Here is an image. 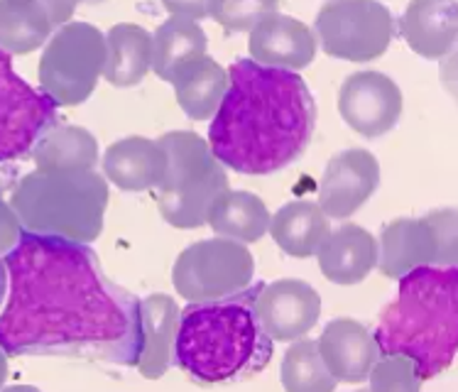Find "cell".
I'll use <instances>...</instances> for the list:
<instances>
[{"mask_svg": "<svg viewBox=\"0 0 458 392\" xmlns=\"http://www.w3.org/2000/svg\"><path fill=\"white\" fill-rule=\"evenodd\" d=\"M152 72V35L140 25L121 22L106 35L103 79L118 89L138 86Z\"/></svg>", "mask_w": 458, "mask_h": 392, "instance_id": "obj_22", "label": "cell"}, {"mask_svg": "<svg viewBox=\"0 0 458 392\" xmlns=\"http://www.w3.org/2000/svg\"><path fill=\"white\" fill-rule=\"evenodd\" d=\"M174 86L179 108L191 121H208L214 118L218 106L224 101L228 89L225 69L211 56H199L194 62L184 64L169 79Z\"/></svg>", "mask_w": 458, "mask_h": 392, "instance_id": "obj_23", "label": "cell"}, {"mask_svg": "<svg viewBox=\"0 0 458 392\" xmlns=\"http://www.w3.org/2000/svg\"><path fill=\"white\" fill-rule=\"evenodd\" d=\"M400 35L414 55L444 59L458 38L456 0H414L404 8Z\"/></svg>", "mask_w": 458, "mask_h": 392, "instance_id": "obj_19", "label": "cell"}, {"mask_svg": "<svg viewBox=\"0 0 458 392\" xmlns=\"http://www.w3.org/2000/svg\"><path fill=\"white\" fill-rule=\"evenodd\" d=\"M317 38L301 20L272 13L262 18L248 39V52L255 64L267 69H282V72H300L307 69L317 56Z\"/></svg>", "mask_w": 458, "mask_h": 392, "instance_id": "obj_15", "label": "cell"}, {"mask_svg": "<svg viewBox=\"0 0 458 392\" xmlns=\"http://www.w3.org/2000/svg\"><path fill=\"white\" fill-rule=\"evenodd\" d=\"M5 272L10 294L0 314L3 354L138 365L140 299L106 277L89 245L22 231Z\"/></svg>", "mask_w": 458, "mask_h": 392, "instance_id": "obj_1", "label": "cell"}, {"mask_svg": "<svg viewBox=\"0 0 458 392\" xmlns=\"http://www.w3.org/2000/svg\"><path fill=\"white\" fill-rule=\"evenodd\" d=\"M356 392H368V390H356Z\"/></svg>", "mask_w": 458, "mask_h": 392, "instance_id": "obj_36", "label": "cell"}, {"mask_svg": "<svg viewBox=\"0 0 458 392\" xmlns=\"http://www.w3.org/2000/svg\"><path fill=\"white\" fill-rule=\"evenodd\" d=\"M255 314L272 341H300L317 327L321 317V297L304 280L258 285Z\"/></svg>", "mask_w": 458, "mask_h": 392, "instance_id": "obj_13", "label": "cell"}, {"mask_svg": "<svg viewBox=\"0 0 458 392\" xmlns=\"http://www.w3.org/2000/svg\"><path fill=\"white\" fill-rule=\"evenodd\" d=\"M280 383L284 392H334L336 378L321 361L317 341L300 338L287 348L282 358Z\"/></svg>", "mask_w": 458, "mask_h": 392, "instance_id": "obj_28", "label": "cell"}, {"mask_svg": "<svg viewBox=\"0 0 458 392\" xmlns=\"http://www.w3.org/2000/svg\"><path fill=\"white\" fill-rule=\"evenodd\" d=\"M277 10H280V5L267 3V0H243V3L211 0L208 3V18L216 20L228 32H250L262 18H267Z\"/></svg>", "mask_w": 458, "mask_h": 392, "instance_id": "obj_29", "label": "cell"}, {"mask_svg": "<svg viewBox=\"0 0 458 392\" xmlns=\"http://www.w3.org/2000/svg\"><path fill=\"white\" fill-rule=\"evenodd\" d=\"M394 35L393 13L373 0H331L314 20L317 45L344 62H373L390 47Z\"/></svg>", "mask_w": 458, "mask_h": 392, "instance_id": "obj_10", "label": "cell"}, {"mask_svg": "<svg viewBox=\"0 0 458 392\" xmlns=\"http://www.w3.org/2000/svg\"><path fill=\"white\" fill-rule=\"evenodd\" d=\"M255 287L224 302L189 304L179 311L172 361L197 383H235L267 368L272 341L255 314Z\"/></svg>", "mask_w": 458, "mask_h": 392, "instance_id": "obj_4", "label": "cell"}, {"mask_svg": "<svg viewBox=\"0 0 458 392\" xmlns=\"http://www.w3.org/2000/svg\"><path fill=\"white\" fill-rule=\"evenodd\" d=\"M380 184V165L373 152L353 148L328 159L318 184L317 206L327 218H351Z\"/></svg>", "mask_w": 458, "mask_h": 392, "instance_id": "obj_14", "label": "cell"}, {"mask_svg": "<svg viewBox=\"0 0 458 392\" xmlns=\"http://www.w3.org/2000/svg\"><path fill=\"white\" fill-rule=\"evenodd\" d=\"M5 285H8V272H5V262L0 260V304L5 297Z\"/></svg>", "mask_w": 458, "mask_h": 392, "instance_id": "obj_33", "label": "cell"}, {"mask_svg": "<svg viewBox=\"0 0 458 392\" xmlns=\"http://www.w3.org/2000/svg\"><path fill=\"white\" fill-rule=\"evenodd\" d=\"M206 47L208 39L199 22L179 18L165 20L152 35V72L162 81H169L182 66L206 56Z\"/></svg>", "mask_w": 458, "mask_h": 392, "instance_id": "obj_27", "label": "cell"}, {"mask_svg": "<svg viewBox=\"0 0 458 392\" xmlns=\"http://www.w3.org/2000/svg\"><path fill=\"white\" fill-rule=\"evenodd\" d=\"M108 196V182L96 169H35L13 189L10 209L28 234L89 245L101 235Z\"/></svg>", "mask_w": 458, "mask_h": 392, "instance_id": "obj_5", "label": "cell"}, {"mask_svg": "<svg viewBox=\"0 0 458 392\" xmlns=\"http://www.w3.org/2000/svg\"><path fill=\"white\" fill-rule=\"evenodd\" d=\"M157 142L167 155V175L155 189L159 216L184 231L204 226L216 199L231 189L225 167L199 132L172 131Z\"/></svg>", "mask_w": 458, "mask_h": 392, "instance_id": "obj_6", "label": "cell"}, {"mask_svg": "<svg viewBox=\"0 0 458 392\" xmlns=\"http://www.w3.org/2000/svg\"><path fill=\"white\" fill-rule=\"evenodd\" d=\"M458 258V226L454 209L431 211L424 218H394L377 243V265L385 277L403 280L417 268H451Z\"/></svg>", "mask_w": 458, "mask_h": 392, "instance_id": "obj_9", "label": "cell"}, {"mask_svg": "<svg viewBox=\"0 0 458 392\" xmlns=\"http://www.w3.org/2000/svg\"><path fill=\"white\" fill-rule=\"evenodd\" d=\"M167 175V155L157 141L131 135L113 142L103 155V179L123 192L157 189Z\"/></svg>", "mask_w": 458, "mask_h": 392, "instance_id": "obj_18", "label": "cell"}, {"mask_svg": "<svg viewBox=\"0 0 458 392\" xmlns=\"http://www.w3.org/2000/svg\"><path fill=\"white\" fill-rule=\"evenodd\" d=\"M368 392H421V380L417 368L404 355H380L368 375Z\"/></svg>", "mask_w": 458, "mask_h": 392, "instance_id": "obj_30", "label": "cell"}, {"mask_svg": "<svg viewBox=\"0 0 458 392\" xmlns=\"http://www.w3.org/2000/svg\"><path fill=\"white\" fill-rule=\"evenodd\" d=\"M106 64V35L89 22H66L45 45L39 91L59 106H79L94 94Z\"/></svg>", "mask_w": 458, "mask_h": 392, "instance_id": "obj_7", "label": "cell"}, {"mask_svg": "<svg viewBox=\"0 0 458 392\" xmlns=\"http://www.w3.org/2000/svg\"><path fill=\"white\" fill-rule=\"evenodd\" d=\"M20 234H22V228H20L18 216L10 209V204L3 201L0 204V255L15 248Z\"/></svg>", "mask_w": 458, "mask_h": 392, "instance_id": "obj_31", "label": "cell"}, {"mask_svg": "<svg viewBox=\"0 0 458 392\" xmlns=\"http://www.w3.org/2000/svg\"><path fill=\"white\" fill-rule=\"evenodd\" d=\"M383 309L375 345L380 355L410 358L421 380L449 371L458 345V268H417Z\"/></svg>", "mask_w": 458, "mask_h": 392, "instance_id": "obj_3", "label": "cell"}, {"mask_svg": "<svg viewBox=\"0 0 458 392\" xmlns=\"http://www.w3.org/2000/svg\"><path fill=\"white\" fill-rule=\"evenodd\" d=\"M74 10L76 3L0 0V49L5 55H30L45 47L55 28H64Z\"/></svg>", "mask_w": 458, "mask_h": 392, "instance_id": "obj_16", "label": "cell"}, {"mask_svg": "<svg viewBox=\"0 0 458 392\" xmlns=\"http://www.w3.org/2000/svg\"><path fill=\"white\" fill-rule=\"evenodd\" d=\"M165 10L169 13V18L191 20V22L208 18V3H165Z\"/></svg>", "mask_w": 458, "mask_h": 392, "instance_id": "obj_32", "label": "cell"}, {"mask_svg": "<svg viewBox=\"0 0 458 392\" xmlns=\"http://www.w3.org/2000/svg\"><path fill=\"white\" fill-rule=\"evenodd\" d=\"M0 204H3V199H0Z\"/></svg>", "mask_w": 458, "mask_h": 392, "instance_id": "obj_37", "label": "cell"}, {"mask_svg": "<svg viewBox=\"0 0 458 392\" xmlns=\"http://www.w3.org/2000/svg\"><path fill=\"white\" fill-rule=\"evenodd\" d=\"M179 327L177 302L167 294H150L140 302V328L142 348L138 371L148 380H157L167 373L172 365L174 337Z\"/></svg>", "mask_w": 458, "mask_h": 392, "instance_id": "obj_21", "label": "cell"}, {"mask_svg": "<svg viewBox=\"0 0 458 392\" xmlns=\"http://www.w3.org/2000/svg\"><path fill=\"white\" fill-rule=\"evenodd\" d=\"M400 86L380 72H356L338 89V113L351 131L363 138H380L403 118Z\"/></svg>", "mask_w": 458, "mask_h": 392, "instance_id": "obj_12", "label": "cell"}, {"mask_svg": "<svg viewBox=\"0 0 458 392\" xmlns=\"http://www.w3.org/2000/svg\"><path fill=\"white\" fill-rule=\"evenodd\" d=\"M56 118V103L15 74L10 55L0 49V162L28 158Z\"/></svg>", "mask_w": 458, "mask_h": 392, "instance_id": "obj_11", "label": "cell"}, {"mask_svg": "<svg viewBox=\"0 0 458 392\" xmlns=\"http://www.w3.org/2000/svg\"><path fill=\"white\" fill-rule=\"evenodd\" d=\"M318 270L334 285H358L377 265V238L368 228L346 224L331 231L317 252Z\"/></svg>", "mask_w": 458, "mask_h": 392, "instance_id": "obj_20", "label": "cell"}, {"mask_svg": "<svg viewBox=\"0 0 458 392\" xmlns=\"http://www.w3.org/2000/svg\"><path fill=\"white\" fill-rule=\"evenodd\" d=\"M270 211L260 196L253 192H233L228 189L218 196L208 211L206 224L211 226L218 238H228L235 243H258L270 228Z\"/></svg>", "mask_w": 458, "mask_h": 392, "instance_id": "obj_25", "label": "cell"}, {"mask_svg": "<svg viewBox=\"0 0 458 392\" xmlns=\"http://www.w3.org/2000/svg\"><path fill=\"white\" fill-rule=\"evenodd\" d=\"M228 89L208 128V148L224 167L265 177L307 152L317 128V103L294 72L235 59Z\"/></svg>", "mask_w": 458, "mask_h": 392, "instance_id": "obj_2", "label": "cell"}, {"mask_svg": "<svg viewBox=\"0 0 458 392\" xmlns=\"http://www.w3.org/2000/svg\"><path fill=\"white\" fill-rule=\"evenodd\" d=\"M317 348L336 383H363L380 358L373 334L356 319L328 321Z\"/></svg>", "mask_w": 458, "mask_h": 392, "instance_id": "obj_17", "label": "cell"}, {"mask_svg": "<svg viewBox=\"0 0 458 392\" xmlns=\"http://www.w3.org/2000/svg\"><path fill=\"white\" fill-rule=\"evenodd\" d=\"M30 158L38 172H79L94 169L98 162V142L79 125H55L32 148Z\"/></svg>", "mask_w": 458, "mask_h": 392, "instance_id": "obj_26", "label": "cell"}, {"mask_svg": "<svg viewBox=\"0 0 458 392\" xmlns=\"http://www.w3.org/2000/svg\"><path fill=\"white\" fill-rule=\"evenodd\" d=\"M267 234L282 252L304 260L317 255L331 234V224L317 201H290L270 216Z\"/></svg>", "mask_w": 458, "mask_h": 392, "instance_id": "obj_24", "label": "cell"}, {"mask_svg": "<svg viewBox=\"0 0 458 392\" xmlns=\"http://www.w3.org/2000/svg\"><path fill=\"white\" fill-rule=\"evenodd\" d=\"M5 375H8V358H5L3 348H0V388L5 383Z\"/></svg>", "mask_w": 458, "mask_h": 392, "instance_id": "obj_34", "label": "cell"}, {"mask_svg": "<svg viewBox=\"0 0 458 392\" xmlns=\"http://www.w3.org/2000/svg\"><path fill=\"white\" fill-rule=\"evenodd\" d=\"M255 260L248 245L208 238L179 252L172 268L174 290L191 304L224 302L253 285Z\"/></svg>", "mask_w": 458, "mask_h": 392, "instance_id": "obj_8", "label": "cell"}, {"mask_svg": "<svg viewBox=\"0 0 458 392\" xmlns=\"http://www.w3.org/2000/svg\"><path fill=\"white\" fill-rule=\"evenodd\" d=\"M3 392H39L38 388H32V385H13V388H8V390Z\"/></svg>", "mask_w": 458, "mask_h": 392, "instance_id": "obj_35", "label": "cell"}]
</instances>
